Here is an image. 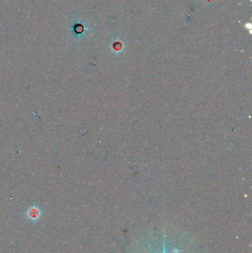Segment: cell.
Segmentation results:
<instances>
[{"instance_id":"obj_1","label":"cell","mask_w":252,"mask_h":253,"mask_svg":"<svg viewBox=\"0 0 252 253\" xmlns=\"http://www.w3.org/2000/svg\"><path fill=\"white\" fill-rule=\"evenodd\" d=\"M41 214H42V212H41V208H38L36 205L31 206L25 212L27 218L33 223L37 222L41 218Z\"/></svg>"}]
</instances>
